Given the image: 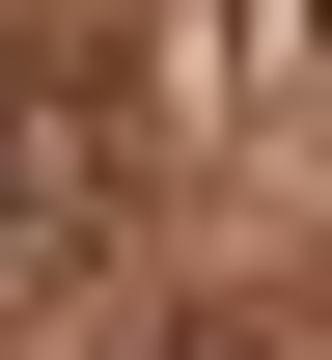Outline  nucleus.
I'll return each instance as SVG.
<instances>
[{
	"label": "nucleus",
	"instance_id": "1",
	"mask_svg": "<svg viewBox=\"0 0 332 360\" xmlns=\"http://www.w3.org/2000/svg\"><path fill=\"white\" fill-rule=\"evenodd\" d=\"M0 222H28V111H0Z\"/></svg>",
	"mask_w": 332,
	"mask_h": 360
}]
</instances>
